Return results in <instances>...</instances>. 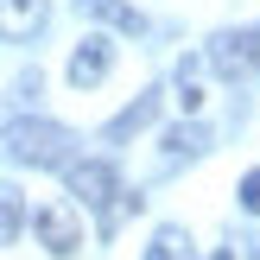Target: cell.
<instances>
[{"mask_svg": "<svg viewBox=\"0 0 260 260\" xmlns=\"http://www.w3.org/2000/svg\"><path fill=\"white\" fill-rule=\"evenodd\" d=\"M0 146H7V159L38 165V172H63V165L76 159V134H70V127H57V121H38V114H19V121H7Z\"/></svg>", "mask_w": 260, "mask_h": 260, "instance_id": "1", "label": "cell"}, {"mask_svg": "<svg viewBox=\"0 0 260 260\" xmlns=\"http://www.w3.org/2000/svg\"><path fill=\"white\" fill-rule=\"evenodd\" d=\"M32 235H38V248L57 254V260L83 254V210H76L70 197H45V203H32Z\"/></svg>", "mask_w": 260, "mask_h": 260, "instance_id": "2", "label": "cell"}, {"mask_svg": "<svg viewBox=\"0 0 260 260\" xmlns=\"http://www.w3.org/2000/svg\"><path fill=\"white\" fill-rule=\"evenodd\" d=\"M63 184H70V197H83V210H108V222L121 216V172L108 159H70Z\"/></svg>", "mask_w": 260, "mask_h": 260, "instance_id": "3", "label": "cell"}, {"mask_svg": "<svg viewBox=\"0 0 260 260\" xmlns=\"http://www.w3.org/2000/svg\"><path fill=\"white\" fill-rule=\"evenodd\" d=\"M203 63H210L222 83H248V76H260V25L216 32V38H210V51H203Z\"/></svg>", "mask_w": 260, "mask_h": 260, "instance_id": "4", "label": "cell"}, {"mask_svg": "<svg viewBox=\"0 0 260 260\" xmlns=\"http://www.w3.org/2000/svg\"><path fill=\"white\" fill-rule=\"evenodd\" d=\"M108 70H114V38L108 32H83V45L70 51V83L76 89H95Z\"/></svg>", "mask_w": 260, "mask_h": 260, "instance_id": "5", "label": "cell"}, {"mask_svg": "<svg viewBox=\"0 0 260 260\" xmlns=\"http://www.w3.org/2000/svg\"><path fill=\"white\" fill-rule=\"evenodd\" d=\"M45 25H51V0H0V38L25 45V38H38Z\"/></svg>", "mask_w": 260, "mask_h": 260, "instance_id": "6", "label": "cell"}, {"mask_svg": "<svg viewBox=\"0 0 260 260\" xmlns=\"http://www.w3.org/2000/svg\"><path fill=\"white\" fill-rule=\"evenodd\" d=\"M76 7H83V13H95V19H108L114 32H146V19H140L127 0H76Z\"/></svg>", "mask_w": 260, "mask_h": 260, "instance_id": "7", "label": "cell"}, {"mask_svg": "<svg viewBox=\"0 0 260 260\" xmlns=\"http://www.w3.org/2000/svg\"><path fill=\"white\" fill-rule=\"evenodd\" d=\"M146 260H197V248H190V235L178 222H165L159 235H152V248H146Z\"/></svg>", "mask_w": 260, "mask_h": 260, "instance_id": "8", "label": "cell"}, {"mask_svg": "<svg viewBox=\"0 0 260 260\" xmlns=\"http://www.w3.org/2000/svg\"><path fill=\"white\" fill-rule=\"evenodd\" d=\"M19 229H25V203H19V190H13V184H0V248H13Z\"/></svg>", "mask_w": 260, "mask_h": 260, "instance_id": "9", "label": "cell"}, {"mask_svg": "<svg viewBox=\"0 0 260 260\" xmlns=\"http://www.w3.org/2000/svg\"><path fill=\"white\" fill-rule=\"evenodd\" d=\"M152 114H159V95H140L127 114H114V121H108V140H127V134H140V127H146Z\"/></svg>", "mask_w": 260, "mask_h": 260, "instance_id": "10", "label": "cell"}, {"mask_svg": "<svg viewBox=\"0 0 260 260\" xmlns=\"http://www.w3.org/2000/svg\"><path fill=\"white\" fill-rule=\"evenodd\" d=\"M203 146H210L203 127H172V134H165V152H172V159H178V152H203Z\"/></svg>", "mask_w": 260, "mask_h": 260, "instance_id": "11", "label": "cell"}, {"mask_svg": "<svg viewBox=\"0 0 260 260\" xmlns=\"http://www.w3.org/2000/svg\"><path fill=\"white\" fill-rule=\"evenodd\" d=\"M172 102H178L184 114H197V108H203V89H197V76H190L184 63H178V89H172Z\"/></svg>", "mask_w": 260, "mask_h": 260, "instance_id": "12", "label": "cell"}, {"mask_svg": "<svg viewBox=\"0 0 260 260\" xmlns=\"http://www.w3.org/2000/svg\"><path fill=\"white\" fill-rule=\"evenodd\" d=\"M241 210H248V216H260V172H248V178H241Z\"/></svg>", "mask_w": 260, "mask_h": 260, "instance_id": "13", "label": "cell"}, {"mask_svg": "<svg viewBox=\"0 0 260 260\" xmlns=\"http://www.w3.org/2000/svg\"><path fill=\"white\" fill-rule=\"evenodd\" d=\"M210 260H235V248H216V254H210Z\"/></svg>", "mask_w": 260, "mask_h": 260, "instance_id": "14", "label": "cell"}]
</instances>
